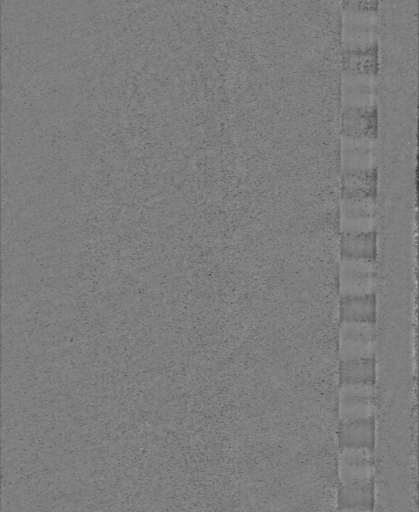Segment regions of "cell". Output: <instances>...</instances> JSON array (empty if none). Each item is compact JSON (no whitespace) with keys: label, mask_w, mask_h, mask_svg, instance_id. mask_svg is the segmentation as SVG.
Instances as JSON below:
<instances>
[{"label":"cell","mask_w":419,"mask_h":512,"mask_svg":"<svg viewBox=\"0 0 419 512\" xmlns=\"http://www.w3.org/2000/svg\"><path fill=\"white\" fill-rule=\"evenodd\" d=\"M337 508H374L375 456L366 447H339Z\"/></svg>","instance_id":"cell-1"},{"label":"cell","mask_w":419,"mask_h":512,"mask_svg":"<svg viewBox=\"0 0 419 512\" xmlns=\"http://www.w3.org/2000/svg\"><path fill=\"white\" fill-rule=\"evenodd\" d=\"M376 351V322L339 321L336 332L338 362L375 359Z\"/></svg>","instance_id":"cell-2"},{"label":"cell","mask_w":419,"mask_h":512,"mask_svg":"<svg viewBox=\"0 0 419 512\" xmlns=\"http://www.w3.org/2000/svg\"><path fill=\"white\" fill-rule=\"evenodd\" d=\"M376 413L375 383H340L336 390L337 424L374 420Z\"/></svg>","instance_id":"cell-3"},{"label":"cell","mask_w":419,"mask_h":512,"mask_svg":"<svg viewBox=\"0 0 419 512\" xmlns=\"http://www.w3.org/2000/svg\"><path fill=\"white\" fill-rule=\"evenodd\" d=\"M377 265L372 259L340 257L337 266L339 299L376 295Z\"/></svg>","instance_id":"cell-4"},{"label":"cell","mask_w":419,"mask_h":512,"mask_svg":"<svg viewBox=\"0 0 419 512\" xmlns=\"http://www.w3.org/2000/svg\"><path fill=\"white\" fill-rule=\"evenodd\" d=\"M375 230V199H342L339 234H365Z\"/></svg>","instance_id":"cell-5"},{"label":"cell","mask_w":419,"mask_h":512,"mask_svg":"<svg viewBox=\"0 0 419 512\" xmlns=\"http://www.w3.org/2000/svg\"><path fill=\"white\" fill-rule=\"evenodd\" d=\"M375 419L349 424H337L339 447H366L374 449Z\"/></svg>","instance_id":"cell-6"},{"label":"cell","mask_w":419,"mask_h":512,"mask_svg":"<svg viewBox=\"0 0 419 512\" xmlns=\"http://www.w3.org/2000/svg\"><path fill=\"white\" fill-rule=\"evenodd\" d=\"M340 257L376 260V232L365 234H339Z\"/></svg>","instance_id":"cell-7"},{"label":"cell","mask_w":419,"mask_h":512,"mask_svg":"<svg viewBox=\"0 0 419 512\" xmlns=\"http://www.w3.org/2000/svg\"><path fill=\"white\" fill-rule=\"evenodd\" d=\"M375 107H350L344 112L343 129L350 137H375Z\"/></svg>","instance_id":"cell-8"},{"label":"cell","mask_w":419,"mask_h":512,"mask_svg":"<svg viewBox=\"0 0 419 512\" xmlns=\"http://www.w3.org/2000/svg\"><path fill=\"white\" fill-rule=\"evenodd\" d=\"M376 170H352L344 176L343 199H375Z\"/></svg>","instance_id":"cell-9"},{"label":"cell","mask_w":419,"mask_h":512,"mask_svg":"<svg viewBox=\"0 0 419 512\" xmlns=\"http://www.w3.org/2000/svg\"><path fill=\"white\" fill-rule=\"evenodd\" d=\"M339 321L376 322V295L339 299Z\"/></svg>","instance_id":"cell-10"},{"label":"cell","mask_w":419,"mask_h":512,"mask_svg":"<svg viewBox=\"0 0 419 512\" xmlns=\"http://www.w3.org/2000/svg\"><path fill=\"white\" fill-rule=\"evenodd\" d=\"M338 384L340 383H375L376 360L359 359L347 362H338Z\"/></svg>","instance_id":"cell-11"},{"label":"cell","mask_w":419,"mask_h":512,"mask_svg":"<svg viewBox=\"0 0 419 512\" xmlns=\"http://www.w3.org/2000/svg\"><path fill=\"white\" fill-rule=\"evenodd\" d=\"M345 66L351 73H371L376 68L377 47L367 46L347 50Z\"/></svg>","instance_id":"cell-12"},{"label":"cell","mask_w":419,"mask_h":512,"mask_svg":"<svg viewBox=\"0 0 419 512\" xmlns=\"http://www.w3.org/2000/svg\"><path fill=\"white\" fill-rule=\"evenodd\" d=\"M338 512H374L373 509L365 507H343L339 508Z\"/></svg>","instance_id":"cell-13"}]
</instances>
